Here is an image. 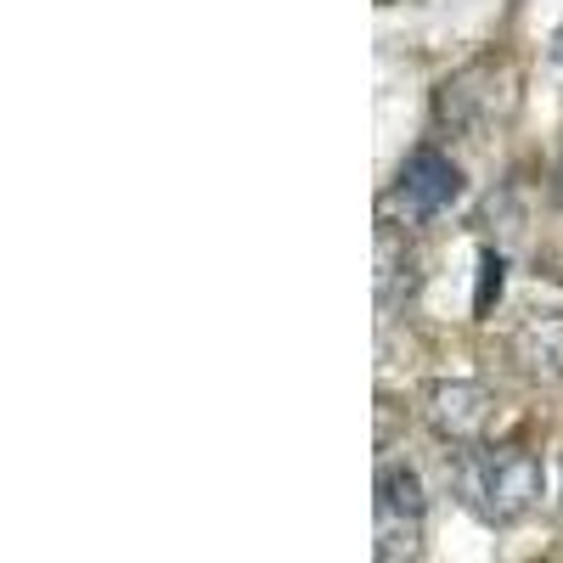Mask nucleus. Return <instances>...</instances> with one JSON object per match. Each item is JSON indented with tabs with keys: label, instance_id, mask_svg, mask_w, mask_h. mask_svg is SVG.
I'll return each mask as SVG.
<instances>
[{
	"label": "nucleus",
	"instance_id": "1",
	"mask_svg": "<svg viewBox=\"0 0 563 563\" xmlns=\"http://www.w3.org/2000/svg\"><path fill=\"white\" fill-rule=\"evenodd\" d=\"M462 496L485 519H519L541 501V462L530 451H490L462 467Z\"/></svg>",
	"mask_w": 563,
	"mask_h": 563
},
{
	"label": "nucleus",
	"instance_id": "2",
	"mask_svg": "<svg viewBox=\"0 0 563 563\" xmlns=\"http://www.w3.org/2000/svg\"><path fill=\"white\" fill-rule=\"evenodd\" d=\"M462 198V169L440 153H411L406 169H400V203L417 214V220H429V214H445L451 203Z\"/></svg>",
	"mask_w": 563,
	"mask_h": 563
},
{
	"label": "nucleus",
	"instance_id": "3",
	"mask_svg": "<svg viewBox=\"0 0 563 563\" xmlns=\"http://www.w3.org/2000/svg\"><path fill=\"white\" fill-rule=\"evenodd\" d=\"M490 417V395L479 384H440L429 395V422L440 440H474Z\"/></svg>",
	"mask_w": 563,
	"mask_h": 563
},
{
	"label": "nucleus",
	"instance_id": "4",
	"mask_svg": "<svg viewBox=\"0 0 563 563\" xmlns=\"http://www.w3.org/2000/svg\"><path fill=\"white\" fill-rule=\"evenodd\" d=\"M519 361L530 378L563 384V316H530L519 327Z\"/></svg>",
	"mask_w": 563,
	"mask_h": 563
},
{
	"label": "nucleus",
	"instance_id": "5",
	"mask_svg": "<svg viewBox=\"0 0 563 563\" xmlns=\"http://www.w3.org/2000/svg\"><path fill=\"white\" fill-rule=\"evenodd\" d=\"M378 512L422 519V485H417L411 467H384V474H378Z\"/></svg>",
	"mask_w": 563,
	"mask_h": 563
},
{
	"label": "nucleus",
	"instance_id": "6",
	"mask_svg": "<svg viewBox=\"0 0 563 563\" xmlns=\"http://www.w3.org/2000/svg\"><path fill=\"white\" fill-rule=\"evenodd\" d=\"M400 552H417V519H400V512H378V558L400 563Z\"/></svg>",
	"mask_w": 563,
	"mask_h": 563
},
{
	"label": "nucleus",
	"instance_id": "7",
	"mask_svg": "<svg viewBox=\"0 0 563 563\" xmlns=\"http://www.w3.org/2000/svg\"><path fill=\"white\" fill-rule=\"evenodd\" d=\"M501 294V254H479V294H474V310L479 316H490V299Z\"/></svg>",
	"mask_w": 563,
	"mask_h": 563
},
{
	"label": "nucleus",
	"instance_id": "8",
	"mask_svg": "<svg viewBox=\"0 0 563 563\" xmlns=\"http://www.w3.org/2000/svg\"><path fill=\"white\" fill-rule=\"evenodd\" d=\"M552 63H563V29L552 34Z\"/></svg>",
	"mask_w": 563,
	"mask_h": 563
},
{
	"label": "nucleus",
	"instance_id": "9",
	"mask_svg": "<svg viewBox=\"0 0 563 563\" xmlns=\"http://www.w3.org/2000/svg\"><path fill=\"white\" fill-rule=\"evenodd\" d=\"M558 186H563V164H558Z\"/></svg>",
	"mask_w": 563,
	"mask_h": 563
}]
</instances>
